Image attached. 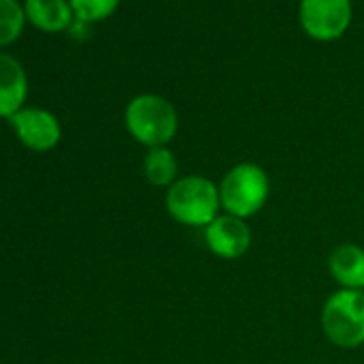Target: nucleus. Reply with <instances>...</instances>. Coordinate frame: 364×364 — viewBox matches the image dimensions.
<instances>
[{
    "instance_id": "nucleus-2",
    "label": "nucleus",
    "mask_w": 364,
    "mask_h": 364,
    "mask_svg": "<svg viewBox=\"0 0 364 364\" xmlns=\"http://www.w3.org/2000/svg\"><path fill=\"white\" fill-rule=\"evenodd\" d=\"M124 122L129 133L150 148L165 146L178 131V114L173 105L159 95L135 97L127 105Z\"/></svg>"
},
{
    "instance_id": "nucleus-3",
    "label": "nucleus",
    "mask_w": 364,
    "mask_h": 364,
    "mask_svg": "<svg viewBox=\"0 0 364 364\" xmlns=\"http://www.w3.org/2000/svg\"><path fill=\"white\" fill-rule=\"evenodd\" d=\"M268 191L270 182L266 171L255 163H240L225 173L219 187L221 208L238 219L253 217L264 208Z\"/></svg>"
},
{
    "instance_id": "nucleus-12",
    "label": "nucleus",
    "mask_w": 364,
    "mask_h": 364,
    "mask_svg": "<svg viewBox=\"0 0 364 364\" xmlns=\"http://www.w3.org/2000/svg\"><path fill=\"white\" fill-rule=\"evenodd\" d=\"M24 24V11L16 0H0V46L14 41Z\"/></svg>"
},
{
    "instance_id": "nucleus-7",
    "label": "nucleus",
    "mask_w": 364,
    "mask_h": 364,
    "mask_svg": "<svg viewBox=\"0 0 364 364\" xmlns=\"http://www.w3.org/2000/svg\"><path fill=\"white\" fill-rule=\"evenodd\" d=\"M20 139L33 150H50L60 139L58 120L46 109H22L11 116Z\"/></svg>"
},
{
    "instance_id": "nucleus-5",
    "label": "nucleus",
    "mask_w": 364,
    "mask_h": 364,
    "mask_svg": "<svg viewBox=\"0 0 364 364\" xmlns=\"http://www.w3.org/2000/svg\"><path fill=\"white\" fill-rule=\"evenodd\" d=\"M351 22V0H302L300 24L317 41L338 39Z\"/></svg>"
},
{
    "instance_id": "nucleus-10",
    "label": "nucleus",
    "mask_w": 364,
    "mask_h": 364,
    "mask_svg": "<svg viewBox=\"0 0 364 364\" xmlns=\"http://www.w3.org/2000/svg\"><path fill=\"white\" fill-rule=\"evenodd\" d=\"M28 18L43 31L56 33L69 26L71 7L67 0H26Z\"/></svg>"
},
{
    "instance_id": "nucleus-11",
    "label": "nucleus",
    "mask_w": 364,
    "mask_h": 364,
    "mask_svg": "<svg viewBox=\"0 0 364 364\" xmlns=\"http://www.w3.org/2000/svg\"><path fill=\"white\" fill-rule=\"evenodd\" d=\"M176 169H178L176 159L165 146L150 148V152L146 154L144 171H146V178L152 182L154 187H167V185L171 187L173 178H176Z\"/></svg>"
},
{
    "instance_id": "nucleus-6",
    "label": "nucleus",
    "mask_w": 364,
    "mask_h": 364,
    "mask_svg": "<svg viewBox=\"0 0 364 364\" xmlns=\"http://www.w3.org/2000/svg\"><path fill=\"white\" fill-rule=\"evenodd\" d=\"M206 245L215 255L236 259L251 247V230L245 219L232 215L217 217L210 225H206Z\"/></svg>"
},
{
    "instance_id": "nucleus-8",
    "label": "nucleus",
    "mask_w": 364,
    "mask_h": 364,
    "mask_svg": "<svg viewBox=\"0 0 364 364\" xmlns=\"http://www.w3.org/2000/svg\"><path fill=\"white\" fill-rule=\"evenodd\" d=\"M26 97V75L20 63L0 54V116H14Z\"/></svg>"
},
{
    "instance_id": "nucleus-13",
    "label": "nucleus",
    "mask_w": 364,
    "mask_h": 364,
    "mask_svg": "<svg viewBox=\"0 0 364 364\" xmlns=\"http://www.w3.org/2000/svg\"><path fill=\"white\" fill-rule=\"evenodd\" d=\"M120 0H71V7L77 14V20L82 22H95L107 18Z\"/></svg>"
},
{
    "instance_id": "nucleus-4",
    "label": "nucleus",
    "mask_w": 364,
    "mask_h": 364,
    "mask_svg": "<svg viewBox=\"0 0 364 364\" xmlns=\"http://www.w3.org/2000/svg\"><path fill=\"white\" fill-rule=\"evenodd\" d=\"M321 326L326 336L345 349H353L364 343V291L341 289L328 298L321 313Z\"/></svg>"
},
{
    "instance_id": "nucleus-1",
    "label": "nucleus",
    "mask_w": 364,
    "mask_h": 364,
    "mask_svg": "<svg viewBox=\"0 0 364 364\" xmlns=\"http://www.w3.org/2000/svg\"><path fill=\"white\" fill-rule=\"evenodd\" d=\"M165 206L182 225H210L221 208V196L208 178L187 176L169 187Z\"/></svg>"
},
{
    "instance_id": "nucleus-9",
    "label": "nucleus",
    "mask_w": 364,
    "mask_h": 364,
    "mask_svg": "<svg viewBox=\"0 0 364 364\" xmlns=\"http://www.w3.org/2000/svg\"><path fill=\"white\" fill-rule=\"evenodd\" d=\"M330 272L343 289L364 287V249L355 245H341L328 259Z\"/></svg>"
}]
</instances>
